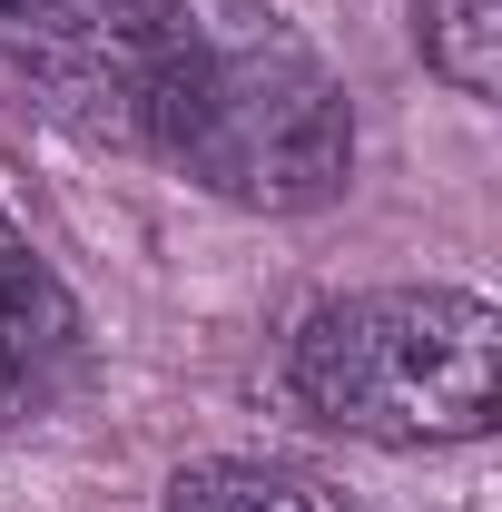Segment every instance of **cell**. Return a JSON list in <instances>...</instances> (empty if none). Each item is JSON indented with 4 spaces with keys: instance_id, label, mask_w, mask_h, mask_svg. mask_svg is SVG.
Wrapping results in <instances>:
<instances>
[{
    "instance_id": "6da1fadb",
    "label": "cell",
    "mask_w": 502,
    "mask_h": 512,
    "mask_svg": "<svg viewBox=\"0 0 502 512\" xmlns=\"http://www.w3.org/2000/svg\"><path fill=\"white\" fill-rule=\"evenodd\" d=\"M148 148L227 207L306 217L355 178V109L276 0H168Z\"/></svg>"
},
{
    "instance_id": "7a4b0ae2",
    "label": "cell",
    "mask_w": 502,
    "mask_h": 512,
    "mask_svg": "<svg viewBox=\"0 0 502 512\" xmlns=\"http://www.w3.org/2000/svg\"><path fill=\"white\" fill-rule=\"evenodd\" d=\"M286 384L325 434L384 453L483 444L502 404V316L473 286H365L296 325Z\"/></svg>"
},
{
    "instance_id": "3957f363",
    "label": "cell",
    "mask_w": 502,
    "mask_h": 512,
    "mask_svg": "<svg viewBox=\"0 0 502 512\" xmlns=\"http://www.w3.org/2000/svg\"><path fill=\"white\" fill-rule=\"evenodd\" d=\"M168 0H0V99L89 148H148Z\"/></svg>"
},
{
    "instance_id": "277c9868",
    "label": "cell",
    "mask_w": 502,
    "mask_h": 512,
    "mask_svg": "<svg viewBox=\"0 0 502 512\" xmlns=\"http://www.w3.org/2000/svg\"><path fill=\"white\" fill-rule=\"evenodd\" d=\"M79 375V306L50 276V256L20 237V217L0 207V424L60 404Z\"/></svg>"
},
{
    "instance_id": "5b68a950",
    "label": "cell",
    "mask_w": 502,
    "mask_h": 512,
    "mask_svg": "<svg viewBox=\"0 0 502 512\" xmlns=\"http://www.w3.org/2000/svg\"><path fill=\"white\" fill-rule=\"evenodd\" d=\"M414 10V50L443 89L493 99L502 89V0H404Z\"/></svg>"
},
{
    "instance_id": "8992f818",
    "label": "cell",
    "mask_w": 502,
    "mask_h": 512,
    "mask_svg": "<svg viewBox=\"0 0 502 512\" xmlns=\"http://www.w3.org/2000/svg\"><path fill=\"white\" fill-rule=\"evenodd\" d=\"M168 512H335L306 473L286 463H247V453H217V463H188L168 483Z\"/></svg>"
}]
</instances>
